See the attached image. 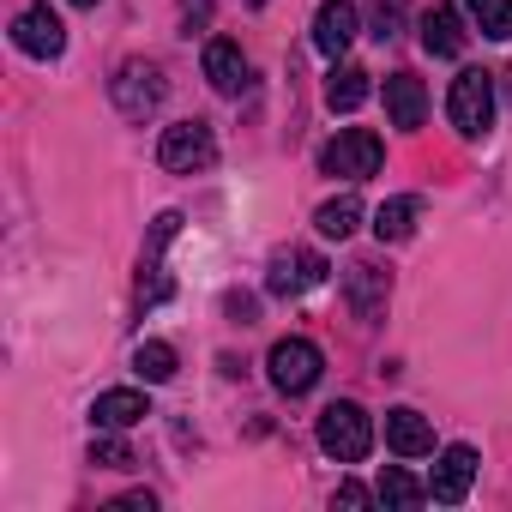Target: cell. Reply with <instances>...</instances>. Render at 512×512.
I'll return each instance as SVG.
<instances>
[{
	"mask_svg": "<svg viewBox=\"0 0 512 512\" xmlns=\"http://www.w3.org/2000/svg\"><path fill=\"white\" fill-rule=\"evenodd\" d=\"M374 500H380V494H368L362 482H344V488L332 494V506H374Z\"/></svg>",
	"mask_w": 512,
	"mask_h": 512,
	"instance_id": "25",
	"label": "cell"
},
{
	"mask_svg": "<svg viewBox=\"0 0 512 512\" xmlns=\"http://www.w3.org/2000/svg\"><path fill=\"white\" fill-rule=\"evenodd\" d=\"M121 506H127V512H151L157 500H151V494H121Z\"/></svg>",
	"mask_w": 512,
	"mask_h": 512,
	"instance_id": "27",
	"label": "cell"
},
{
	"mask_svg": "<svg viewBox=\"0 0 512 512\" xmlns=\"http://www.w3.org/2000/svg\"><path fill=\"white\" fill-rule=\"evenodd\" d=\"M380 157H386L380 133H368V127H344L338 139H326L320 169H326V175H344V181H368V175H380Z\"/></svg>",
	"mask_w": 512,
	"mask_h": 512,
	"instance_id": "6",
	"label": "cell"
},
{
	"mask_svg": "<svg viewBox=\"0 0 512 512\" xmlns=\"http://www.w3.org/2000/svg\"><path fill=\"white\" fill-rule=\"evenodd\" d=\"M326 260L314 247H278L272 260H266V290L278 296V302H296V296H308V290H320L326 284Z\"/></svg>",
	"mask_w": 512,
	"mask_h": 512,
	"instance_id": "4",
	"label": "cell"
},
{
	"mask_svg": "<svg viewBox=\"0 0 512 512\" xmlns=\"http://www.w3.org/2000/svg\"><path fill=\"white\" fill-rule=\"evenodd\" d=\"M181 19H187V25H205V19H211V0H181Z\"/></svg>",
	"mask_w": 512,
	"mask_h": 512,
	"instance_id": "26",
	"label": "cell"
},
{
	"mask_svg": "<svg viewBox=\"0 0 512 512\" xmlns=\"http://www.w3.org/2000/svg\"><path fill=\"white\" fill-rule=\"evenodd\" d=\"M314 434H320V452L338 458V464H362L374 452V416L362 404H350V398L326 404L320 422H314Z\"/></svg>",
	"mask_w": 512,
	"mask_h": 512,
	"instance_id": "1",
	"label": "cell"
},
{
	"mask_svg": "<svg viewBox=\"0 0 512 512\" xmlns=\"http://www.w3.org/2000/svg\"><path fill=\"white\" fill-rule=\"evenodd\" d=\"M157 163H163L169 175H199V169H211V163H217V139H211V127H205V121H175V127H163V139H157Z\"/></svg>",
	"mask_w": 512,
	"mask_h": 512,
	"instance_id": "5",
	"label": "cell"
},
{
	"mask_svg": "<svg viewBox=\"0 0 512 512\" xmlns=\"http://www.w3.org/2000/svg\"><path fill=\"white\" fill-rule=\"evenodd\" d=\"M356 223H362V199H356V193H338V199H326V205L314 211V229H320L326 241L356 235Z\"/></svg>",
	"mask_w": 512,
	"mask_h": 512,
	"instance_id": "19",
	"label": "cell"
},
{
	"mask_svg": "<svg viewBox=\"0 0 512 512\" xmlns=\"http://www.w3.org/2000/svg\"><path fill=\"white\" fill-rule=\"evenodd\" d=\"M374 494H380L386 506H422V500H428V482H416L410 470L392 464V470H380V488H374Z\"/></svg>",
	"mask_w": 512,
	"mask_h": 512,
	"instance_id": "22",
	"label": "cell"
},
{
	"mask_svg": "<svg viewBox=\"0 0 512 512\" xmlns=\"http://www.w3.org/2000/svg\"><path fill=\"white\" fill-rule=\"evenodd\" d=\"M199 61H205V79H211V91H223V97H241V91H247V55H241L229 37H211Z\"/></svg>",
	"mask_w": 512,
	"mask_h": 512,
	"instance_id": "14",
	"label": "cell"
},
{
	"mask_svg": "<svg viewBox=\"0 0 512 512\" xmlns=\"http://www.w3.org/2000/svg\"><path fill=\"white\" fill-rule=\"evenodd\" d=\"M392 25H398V0H374V37L380 43L392 37Z\"/></svg>",
	"mask_w": 512,
	"mask_h": 512,
	"instance_id": "24",
	"label": "cell"
},
{
	"mask_svg": "<svg viewBox=\"0 0 512 512\" xmlns=\"http://www.w3.org/2000/svg\"><path fill=\"white\" fill-rule=\"evenodd\" d=\"M91 464H97V470H133L139 458H133V446L121 440V428H103V434L91 440Z\"/></svg>",
	"mask_w": 512,
	"mask_h": 512,
	"instance_id": "23",
	"label": "cell"
},
{
	"mask_svg": "<svg viewBox=\"0 0 512 512\" xmlns=\"http://www.w3.org/2000/svg\"><path fill=\"white\" fill-rule=\"evenodd\" d=\"M416 217H422V199L416 193H398V199H386L374 211V235L380 241H410L416 235Z\"/></svg>",
	"mask_w": 512,
	"mask_h": 512,
	"instance_id": "18",
	"label": "cell"
},
{
	"mask_svg": "<svg viewBox=\"0 0 512 512\" xmlns=\"http://www.w3.org/2000/svg\"><path fill=\"white\" fill-rule=\"evenodd\" d=\"M386 446H392L398 458H428V452H434V428H428V416L410 410V404L386 410Z\"/></svg>",
	"mask_w": 512,
	"mask_h": 512,
	"instance_id": "15",
	"label": "cell"
},
{
	"mask_svg": "<svg viewBox=\"0 0 512 512\" xmlns=\"http://www.w3.org/2000/svg\"><path fill=\"white\" fill-rule=\"evenodd\" d=\"M73 7H97V0H73Z\"/></svg>",
	"mask_w": 512,
	"mask_h": 512,
	"instance_id": "28",
	"label": "cell"
},
{
	"mask_svg": "<svg viewBox=\"0 0 512 512\" xmlns=\"http://www.w3.org/2000/svg\"><path fill=\"white\" fill-rule=\"evenodd\" d=\"M464 13H470V25H476L482 37L512 43V0H464Z\"/></svg>",
	"mask_w": 512,
	"mask_h": 512,
	"instance_id": "20",
	"label": "cell"
},
{
	"mask_svg": "<svg viewBox=\"0 0 512 512\" xmlns=\"http://www.w3.org/2000/svg\"><path fill=\"white\" fill-rule=\"evenodd\" d=\"M446 115H452L458 139H488V127H494V79L482 67H464L452 79V91H446Z\"/></svg>",
	"mask_w": 512,
	"mask_h": 512,
	"instance_id": "2",
	"label": "cell"
},
{
	"mask_svg": "<svg viewBox=\"0 0 512 512\" xmlns=\"http://www.w3.org/2000/svg\"><path fill=\"white\" fill-rule=\"evenodd\" d=\"M109 97H115V109L127 121H151L163 109V73L151 61H121L115 79H109Z\"/></svg>",
	"mask_w": 512,
	"mask_h": 512,
	"instance_id": "7",
	"label": "cell"
},
{
	"mask_svg": "<svg viewBox=\"0 0 512 512\" xmlns=\"http://www.w3.org/2000/svg\"><path fill=\"white\" fill-rule=\"evenodd\" d=\"M464 43H470V31H464L458 7H446V0H434V7L422 13V49H428L434 61H458V55H464Z\"/></svg>",
	"mask_w": 512,
	"mask_h": 512,
	"instance_id": "11",
	"label": "cell"
},
{
	"mask_svg": "<svg viewBox=\"0 0 512 512\" xmlns=\"http://www.w3.org/2000/svg\"><path fill=\"white\" fill-rule=\"evenodd\" d=\"M470 482H476V446H446L440 464H434V476H428V500L458 506L470 494Z\"/></svg>",
	"mask_w": 512,
	"mask_h": 512,
	"instance_id": "10",
	"label": "cell"
},
{
	"mask_svg": "<svg viewBox=\"0 0 512 512\" xmlns=\"http://www.w3.org/2000/svg\"><path fill=\"white\" fill-rule=\"evenodd\" d=\"M266 374H272V386H278L284 398H302V392L320 386L326 356H320V344H308V338H278L272 356H266Z\"/></svg>",
	"mask_w": 512,
	"mask_h": 512,
	"instance_id": "3",
	"label": "cell"
},
{
	"mask_svg": "<svg viewBox=\"0 0 512 512\" xmlns=\"http://www.w3.org/2000/svg\"><path fill=\"white\" fill-rule=\"evenodd\" d=\"M133 368H139V380H145V386H163V380H175V344H163V338H145V344L133 350Z\"/></svg>",
	"mask_w": 512,
	"mask_h": 512,
	"instance_id": "21",
	"label": "cell"
},
{
	"mask_svg": "<svg viewBox=\"0 0 512 512\" xmlns=\"http://www.w3.org/2000/svg\"><path fill=\"white\" fill-rule=\"evenodd\" d=\"M145 416H151V398H145L139 386L97 392V404H91V422H97V428H139Z\"/></svg>",
	"mask_w": 512,
	"mask_h": 512,
	"instance_id": "16",
	"label": "cell"
},
{
	"mask_svg": "<svg viewBox=\"0 0 512 512\" xmlns=\"http://www.w3.org/2000/svg\"><path fill=\"white\" fill-rule=\"evenodd\" d=\"M13 43H19V55H31V61H55V55L67 49V25H61V13L49 7V0H37V7H25V13L13 19Z\"/></svg>",
	"mask_w": 512,
	"mask_h": 512,
	"instance_id": "8",
	"label": "cell"
},
{
	"mask_svg": "<svg viewBox=\"0 0 512 512\" xmlns=\"http://www.w3.org/2000/svg\"><path fill=\"white\" fill-rule=\"evenodd\" d=\"M344 296H350V314L362 326H374L386 314V302H392V272H380L374 260H350L344 266Z\"/></svg>",
	"mask_w": 512,
	"mask_h": 512,
	"instance_id": "9",
	"label": "cell"
},
{
	"mask_svg": "<svg viewBox=\"0 0 512 512\" xmlns=\"http://www.w3.org/2000/svg\"><path fill=\"white\" fill-rule=\"evenodd\" d=\"M386 121H392L398 133H416V127L428 121V91H422L416 73H392V79H386Z\"/></svg>",
	"mask_w": 512,
	"mask_h": 512,
	"instance_id": "13",
	"label": "cell"
},
{
	"mask_svg": "<svg viewBox=\"0 0 512 512\" xmlns=\"http://www.w3.org/2000/svg\"><path fill=\"white\" fill-rule=\"evenodd\" d=\"M368 103V73L362 67H332L326 73V109L332 115H356Z\"/></svg>",
	"mask_w": 512,
	"mask_h": 512,
	"instance_id": "17",
	"label": "cell"
},
{
	"mask_svg": "<svg viewBox=\"0 0 512 512\" xmlns=\"http://www.w3.org/2000/svg\"><path fill=\"white\" fill-rule=\"evenodd\" d=\"M356 25H362V13L350 7V0H320V13H314V49L338 61L356 43Z\"/></svg>",
	"mask_w": 512,
	"mask_h": 512,
	"instance_id": "12",
	"label": "cell"
}]
</instances>
